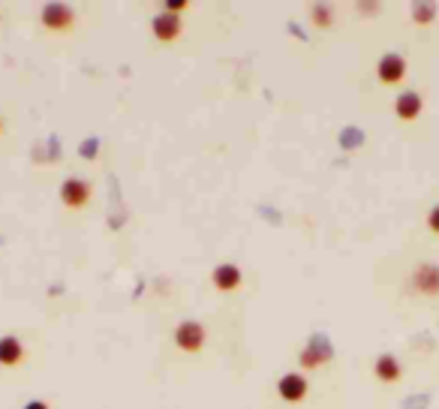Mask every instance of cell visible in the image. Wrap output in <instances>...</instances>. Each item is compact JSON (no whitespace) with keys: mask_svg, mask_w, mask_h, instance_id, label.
I'll use <instances>...</instances> for the list:
<instances>
[{"mask_svg":"<svg viewBox=\"0 0 439 409\" xmlns=\"http://www.w3.org/2000/svg\"><path fill=\"white\" fill-rule=\"evenodd\" d=\"M373 374H376L379 383H397L404 370H400V361L386 352V356H379V358H376V365H373Z\"/></svg>","mask_w":439,"mask_h":409,"instance_id":"cell-11","label":"cell"},{"mask_svg":"<svg viewBox=\"0 0 439 409\" xmlns=\"http://www.w3.org/2000/svg\"><path fill=\"white\" fill-rule=\"evenodd\" d=\"M24 409H51V406L45 403V401H31V403H27Z\"/></svg>","mask_w":439,"mask_h":409,"instance_id":"cell-16","label":"cell"},{"mask_svg":"<svg viewBox=\"0 0 439 409\" xmlns=\"http://www.w3.org/2000/svg\"><path fill=\"white\" fill-rule=\"evenodd\" d=\"M376 78L382 81V85H388V87H397L400 81L406 78V60L400 58V54H395V51L382 54L379 63H376Z\"/></svg>","mask_w":439,"mask_h":409,"instance_id":"cell-4","label":"cell"},{"mask_svg":"<svg viewBox=\"0 0 439 409\" xmlns=\"http://www.w3.org/2000/svg\"><path fill=\"white\" fill-rule=\"evenodd\" d=\"M187 3L184 0H175V3H166V12H184Z\"/></svg>","mask_w":439,"mask_h":409,"instance_id":"cell-15","label":"cell"},{"mask_svg":"<svg viewBox=\"0 0 439 409\" xmlns=\"http://www.w3.org/2000/svg\"><path fill=\"white\" fill-rule=\"evenodd\" d=\"M424 108V99L415 94V90H404L397 99H395V115L400 117V121H415L418 115H422Z\"/></svg>","mask_w":439,"mask_h":409,"instance_id":"cell-10","label":"cell"},{"mask_svg":"<svg viewBox=\"0 0 439 409\" xmlns=\"http://www.w3.org/2000/svg\"><path fill=\"white\" fill-rule=\"evenodd\" d=\"M40 22L49 33H69L72 24H76V12L63 3H49V6H42Z\"/></svg>","mask_w":439,"mask_h":409,"instance_id":"cell-2","label":"cell"},{"mask_svg":"<svg viewBox=\"0 0 439 409\" xmlns=\"http://www.w3.org/2000/svg\"><path fill=\"white\" fill-rule=\"evenodd\" d=\"M205 325L196 322V319H184L175 325V334H172V340H175V347L181 352H187V356H196V352H202L205 347Z\"/></svg>","mask_w":439,"mask_h":409,"instance_id":"cell-1","label":"cell"},{"mask_svg":"<svg viewBox=\"0 0 439 409\" xmlns=\"http://www.w3.org/2000/svg\"><path fill=\"white\" fill-rule=\"evenodd\" d=\"M427 229H431L433 235H439V205H433L431 214H427Z\"/></svg>","mask_w":439,"mask_h":409,"instance_id":"cell-14","label":"cell"},{"mask_svg":"<svg viewBox=\"0 0 439 409\" xmlns=\"http://www.w3.org/2000/svg\"><path fill=\"white\" fill-rule=\"evenodd\" d=\"M413 292L424 295V298L439 295V265H433V262H422V265L413 271Z\"/></svg>","mask_w":439,"mask_h":409,"instance_id":"cell-5","label":"cell"},{"mask_svg":"<svg viewBox=\"0 0 439 409\" xmlns=\"http://www.w3.org/2000/svg\"><path fill=\"white\" fill-rule=\"evenodd\" d=\"M241 280H244V274L238 265H217L211 271V283L220 292H238V289H241Z\"/></svg>","mask_w":439,"mask_h":409,"instance_id":"cell-9","label":"cell"},{"mask_svg":"<svg viewBox=\"0 0 439 409\" xmlns=\"http://www.w3.org/2000/svg\"><path fill=\"white\" fill-rule=\"evenodd\" d=\"M151 31L160 42H175L178 36L184 33V22H181V15H175V12H160V15L151 18Z\"/></svg>","mask_w":439,"mask_h":409,"instance_id":"cell-6","label":"cell"},{"mask_svg":"<svg viewBox=\"0 0 439 409\" xmlns=\"http://www.w3.org/2000/svg\"><path fill=\"white\" fill-rule=\"evenodd\" d=\"M307 392H310V383H307L304 374H286V376H280V383H277V394L286 403H301L307 397Z\"/></svg>","mask_w":439,"mask_h":409,"instance_id":"cell-7","label":"cell"},{"mask_svg":"<svg viewBox=\"0 0 439 409\" xmlns=\"http://www.w3.org/2000/svg\"><path fill=\"white\" fill-rule=\"evenodd\" d=\"M24 343L15 337V334H3L0 337V367H6V370H13L18 367L24 361Z\"/></svg>","mask_w":439,"mask_h":409,"instance_id":"cell-8","label":"cell"},{"mask_svg":"<svg viewBox=\"0 0 439 409\" xmlns=\"http://www.w3.org/2000/svg\"><path fill=\"white\" fill-rule=\"evenodd\" d=\"M328 358H331V352H328V347H322V349L307 347L304 352H301V367H304V370H316V367L328 365Z\"/></svg>","mask_w":439,"mask_h":409,"instance_id":"cell-12","label":"cell"},{"mask_svg":"<svg viewBox=\"0 0 439 409\" xmlns=\"http://www.w3.org/2000/svg\"><path fill=\"white\" fill-rule=\"evenodd\" d=\"M0 135H3V121H0Z\"/></svg>","mask_w":439,"mask_h":409,"instance_id":"cell-17","label":"cell"},{"mask_svg":"<svg viewBox=\"0 0 439 409\" xmlns=\"http://www.w3.org/2000/svg\"><path fill=\"white\" fill-rule=\"evenodd\" d=\"M413 18H415L418 24L433 22V6H415V9H413Z\"/></svg>","mask_w":439,"mask_h":409,"instance_id":"cell-13","label":"cell"},{"mask_svg":"<svg viewBox=\"0 0 439 409\" xmlns=\"http://www.w3.org/2000/svg\"><path fill=\"white\" fill-rule=\"evenodd\" d=\"M90 196H94V187H90L85 178H67L60 184V202L67 205L69 211H81V208L90 202Z\"/></svg>","mask_w":439,"mask_h":409,"instance_id":"cell-3","label":"cell"}]
</instances>
